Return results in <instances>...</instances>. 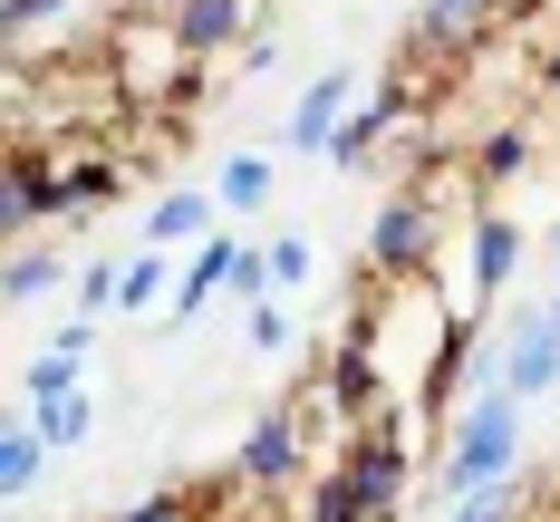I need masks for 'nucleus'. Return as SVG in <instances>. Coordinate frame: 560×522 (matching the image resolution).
Masks as SVG:
<instances>
[{
	"mask_svg": "<svg viewBox=\"0 0 560 522\" xmlns=\"http://www.w3.org/2000/svg\"><path fill=\"white\" fill-rule=\"evenodd\" d=\"M512 474H522V397H512L503 378H483L474 397L454 406L445 445H435V494L464 503V494H493Z\"/></svg>",
	"mask_w": 560,
	"mask_h": 522,
	"instance_id": "1",
	"label": "nucleus"
},
{
	"mask_svg": "<svg viewBox=\"0 0 560 522\" xmlns=\"http://www.w3.org/2000/svg\"><path fill=\"white\" fill-rule=\"evenodd\" d=\"M97 49H107L126 107H145V116H155V107H194V97H203V78H213L203 58L184 49V30H174L165 10H126V20H107V39H97Z\"/></svg>",
	"mask_w": 560,
	"mask_h": 522,
	"instance_id": "2",
	"label": "nucleus"
},
{
	"mask_svg": "<svg viewBox=\"0 0 560 522\" xmlns=\"http://www.w3.org/2000/svg\"><path fill=\"white\" fill-rule=\"evenodd\" d=\"M445 242H454V213L425 194V184H396L387 204H377V223H368V262H358V281H377V290L435 281Z\"/></svg>",
	"mask_w": 560,
	"mask_h": 522,
	"instance_id": "3",
	"label": "nucleus"
},
{
	"mask_svg": "<svg viewBox=\"0 0 560 522\" xmlns=\"http://www.w3.org/2000/svg\"><path fill=\"white\" fill-rule=\"evenodd\" d=\"M39 165H49V223H68V232L97 223L116 194L136 184L116 136H58V146H39Z\"/></svg>",
	"mask_w": 560,
	"mask_h": 522,
	"instance_id": "4",
	"label": "nucleus"
},
{
	"mask_svg": "<svg viewBox=\"0 0 560 522\" xmlns=\"http://www.w3.org/2000/svg\"><path fill=\"white\" fill-rule=\"evenodd\" d=\"M338 474H348V494H358V513H368V522H396V513H406V494H416V436L387 416V426H368V436L338 445Z\"/></svg>",
	"mask_w": 560,
	"mask_h": 522,
	"instance_id": "5",
	"label": "nucleus"
},
{
	"mask_svg": "<svg viewBox=\"0 0 560 522\" xmlns=\"http://www.w3.org/2000/svg\"><path fill=\"white\" fill-rule=\"evenodd\" d=\"M232 474L252 484V494H290V484H310L319 464H310V406H261L252 426H242V455H232Z\"/></svg>",
	"mask_w": 560,
	"mask_h": 522,
	"instance_id": "6",
	"label": "nucleus"
},
{
	"mask_svg": "<svg viewBox=\"0 0 560 522\" xmlns=\"http://www.w3.org/2000/svg\"><path fill=\"white\" fill-rule=\"evenodd\" d=\"M358 88H368L358 68H319V78L300 88V107L280 116V146H290V155H329V146H338V126L358 116Z\"/></svg>",
	"mask_w": 560,
	"mask_h": 522,
	"instance_id": "7",
	"label": "nucleus"
},
{
	"mask_svg": "<svg viewBox=\"0 0 560 522\" xmlns=\"http://www.w3.org/2000/svg\"><path fill=\"white\" fill-rule=\"evenodd\" d=\"M503 387L512 397H560V310H532L503 339Z\"/></svg>",
	"mask_w": 560,
	"mask_h": 522,
	"instance_id": "8",
	"label": "nucleus"
},
{
	"mask_svg": "<svg viewBox=\"0 0 560 522\" xmlns=\"http://www.w3.org/2000/svg\"><path fill=\"white\" fill-rule=\"evenodd\" d=\"M165 20L184 30V49L203 58V68H213V58H242V39L261 30L252 0H165Z\"/></svg>",
	"mask_w": 560,
	"mask_h": 522,
	"instance_id": "9",
	"label": "nucleus"
},
{
	"mask_svg": "<svg viewBox=\"0 0 560 522\" xmlns=\"http://www.w3.org/2000/svg\"><path fill=\"white\" fill-rule=\"evenodd\" d=\"M464 262H474V300H503L522 271V223L512 213H474L464 223Z\"/></svg>",
	"mask_w": 560,
	"mask_h": 522,
	"instance_id": "10",
	"label": "nucleus"
},
{
	"mask_svg": "<svg viewBox=\"0 0 560 522\" xmlns=\"http://www.w3.org/2000/svg\"><path fill=\"white\" fill-rule=\"evenodd\" d=\"M39 223H49V165H39V146H10V165H0V232H10V252Z\"/></svg>",
	"mask_w": 560,
	"mask_h": 522,
	"instance_id": "11",
	"label": "nucleus"
},
{
	"mask_svg": "<svg viewBox=\"0 0 560 522\" xmlns=\"http://www.w3.org/2000/svg\"><path fill=\"white\" fill-rule=\"evenodd\" d=\"M223 290H232V242H203V252L184 262V281H174V310L155 320V329H194V320H203Z\"/></svg>",
	"mask_w": 560,
	"mask_h": 522,
	"instance_id": "12",
	"label": "nucleus"
},
{
	"mask_svg": "<svg viewBox=\"0 0 560 522\" xmlns=\"http://www.w3.org/2000/svg\"><path fill=\"white\" fill-rule=\"evenodd\" d=\"M213 194L203 184H165L155 204H145V252H174V242H194V232H213Z\"/></svg>",
	"mask_w": 560,
	"mask_h": 522,
	"instance_id": "13",
	"label": "nucleus"
},
{
	"mask_svg": "<svg viewBox=\"0 0 560 522\" xmlns=\"http://www.w3.org/2000/svg\"><path fill=\"white\" fill-rule=\"evenodd\" d=\"M58 281H68V252H58V242H20V252L0 262V300H10V310H30V300H49Z\"/></svg>",
	"mask_w": 560,
	"mask_h": 522,
	"instance_id": "14",
	"label": "nucleus"
},
{
	"mask_svg": "<svg viewBox=\"0 0 560 522\" xmlns=\"http://www.w3.org/2000/svg\"><path fill=\"white\" fill-rule=\"evenodd\" d=\"M39 474H49V436H39L30 416H10V426H0V494H10V503H30V494H39Z\"/></svg>",
	"mask_w": 560,
	"mask_h": 522,
	"instance_id": "15",
	"label": "nucleus"
},
{
	"mask_svg": "<svg viewBox=\"0 0 560 522\" xmlns=\"http://www.w3.org/2000/svg\"><path fill=\"white\" fill-rule=\"evenodd\" d=\"M126 320H145V310H174V252H126V300H116Z\"/></svg>",
	"mask_w": 560,
	"mask_h": 522,
	"instance_id": "16",
	"label": "nucleus"
},
{
	"mask_svg": "<svg viewBox=\"0 0 560 522\" xmlns=\"http://www.w3.org/2000/svg\"><path fill=\"white\" fill-rule=\"evenodd\" d=\"M271 194H280V165H271V155H223V184H213L223 213H261Z\"/></svg>",
	"mask_w": 560,
	"mask_h": 522,
	"instance_id": "17",
	"label": "nucleus"
},
{
	"mask_svg": "<svg viewBox=\"0 0 560 522\" xmlns=\"http://www.w3.org/2000/svg\"><path fill=\"white\" fill-rule=\"evenodd\" d=\"M39 436H49V455H68V445H88V426H97V406H88V387H68V397H39V406H20Z\"/></svg>",
	"mask_w": 560,
	"mask_h": 522,
	"instance_id": "18",
	"label": "nucleus"
},
{
	"mask_svg": "<svg viewBox=\"0 0 560 522\" xmlns=\"http://www.w3.org/2000/svg\"><path fill=\"white\" fill-rule=\"evenodd\" d=\"M512 174H532V136H522V126H493L483 155H474V194H493V184H512Z\"/></svg>",
	"mask_w": 560,
	"mask_h": 522,
	"instance_id": "19",
	"label": "nucleus"
},
{
	"mask_svg": "<svg viewBox=\"0 0 560 522\" xmlns=\"http://www.w3.org/2000/svg\"><path fill=\"white\" fill-rule=\"evenodd\" d=\"M300 522H368V513H358V494H348V474H338V464H319V474H310V494H300Z\"/></svg>",
	"mask_w": 560,
	"mask_h": 522,
	"instance_id": "20",
	"label": "nucleus"
},
{
	"mask_svg": "<svg viewBox=\"0 0 560 522\" xmlns=\"http://www.w3.org/2000/svg\"><path fill=\"white\" fill-rule=\"evenodd\" d=\"M116 300H126V262L97 252V262L78 271V320H97V310H116Z\"/></svg>",
	"mask_w": 560,
	"mask_h": 522,
	"instance_id": "21",
	"label": "nucleus"
},
{
	"mask_svg": "<svg viewBox=\"0 0 560 522\" xmlns=\"http://www.w3.org/2000/svg\"><path fill=\"white\" fill-rule=\"evenodd\" d=\"M445 522H522V474H512V484H493V494H464V503H445Z\"/></svg>",
	"mask_w": 560,
	"mask_h": 522,
	"instance_id": "22",
	"label": "nucleus"
},
{
	"mask_svg": "<svg viewBox=\"0 0 560 522\" xmlns=\"http://www.w3.org/2000/svg\"><path fill=\"white\" fill-rule=\"evenodd\" d=\"M242 339L261 348V358H290V310H280V300H261V310H242Z\"/></svg>",
	"mask_w": 560,
	"mask_h": 522,
	"instance_id": "23",
	"label": "nucleus"
},
{
	"mask_svg": "<svg viewBox=\"0 0 560 522\" xmlns=\"http://www.w3.org/2000/svg\"><path fill=\"white\" fill-rule=\"evenodd\" d=\"M310 271H319V252H310L300 232H280V242H271V290H300Z\"/></svg>",
	"mask_w": 560,
	"mask_h": 522,
	"instance_id": "24",
	"label": "nucleus"
},
{
	"mask_svg": "<svg viewBox=\"0 0 560 522\" xmlns=\"http://www.w3.org/2000/svg\"><path fill=\"white\" fill-rule=\"evenodd\" d=\"M78 387V368L68 358H30V378H20V406H39V397H68Z\"/></svg>",
	"mask_w": 560,
	"mask_h": 522,
	"instance_id": "25",
	"label": "nucleus"
},
{
	"mask_svg": "<svg viewBox=\"0 0 560 522\" xmlns=\"http://www.w3.org/2000/svg\"><path fill=\"white\" fill-rule=\"evenodd\" d=\"M49 358H68V368H88V358H97V320H58Z\"/></svg>",
	"mask_w": 560,
	"mask_h": 522,
	"instance_id": "26",
	"label": "nucleus"
},
{
	"mask_svg": "<svg viewBox=\"0 0 560 522\" xmlns=\"http://www.w3.org/2000/svg\"><path fill=\"white\" fill-rule=\"evenodd\" d=\"M532 78H541V97L560 107V49H541V58H532Z\"/></svg>",
	"mask_w": 560,
	"mask_h": 522,
	"instance_id": "27",
	"label": "nucleus"
},
{
	"mask_svg": "<svg viewBox=\"0 0 560 522\" xmlns=\"http://www.w3.org/2000/svg\"><path fill=\"white\" fill-rule=\"evenodd\" d=\"M541 252H551V262H560V223H551V242H541Z\"/></svg>",
	"mask_w": 560,
	"mask_h": 522,
	"instance_id": "28",
	"label": "nucleus"
},
{
	"mask_svg": "<svg viewBox=\"0 0 560 522\" xmlns=\"http://www.w3.org/2000/svg\"><path fill=\"white\" fill-rule=\"evenodd\" d=\"M97 522H136V513H97Z\"/></svg>",
	"mask_w": 560,
	"mask_h": 522,
	"instance_id": "29",
	"label": "nucleus"
},
{
	"mask_svg": "<svg viewBox=\"0 0 560 522\" xmlns=\"http://www.w3.org/2000/svg\"><path fill=\"white\" fill-rule=\"evenodd\" d=\"M551 310H560V290H551Z\"/></svg>",
	"mask_w": 560,
	"mask_h": 522,
	"instance_id": "30",
	"label": "nucleus"
},
{
	"mask_svg": "<svg viewBox=\"0 0 560 522\" xmlns=\"http://www.w3.org/2000/svg\"><path fill=\"white\" fill-rule=\"evenodd\" d=\"M551 522H560V513H551Z\"/></svg>",
	"mask_w": 560,
	"mask_h": 522,
	"instance_id": "31",
	"label": "nucleus"
}]
</instances>
